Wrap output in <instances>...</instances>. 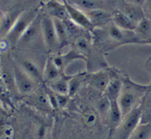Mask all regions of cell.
I'll use <instances>...</instances> for the list:
<instances>
[{
    "label": "cell",
    "mask_w": 151,
    "mask_h": 139,
    "mask_svg": "<svg viewBox=\"0 0 151 139\" xmlns=\"http://www.w3.org/2000/svg\"><path fill=\"white\" fill-rule=\"evenodd\" d=\"M141 108H134L129 113L116 139H129L141 121Z\"/></svg>",
    "instance_id": "cell-1"
},
{
    "label": "cell",
    "mask_w": 151,
    "mask_h": 139,
    "mask_svg": "<svg viewBox=\"0 0 151 139\" xmlns=\"http://www.w3.org/2000/svg\"><path fill=\"white\" fill-rule=\"evenodd\" d=\"M135 100V97L132 93L127 92L122 96L119 105L121 110L122 116L128 115L134 109L133 108L134 105Z\"/></svg>",
    "instance_id": "cell-2"
},
{
    "label": "cell",
    "mask_w": 151,
    "mask_h": 139,
    "mask_svg": "<svg viewBox=\"0 0 151 139\" xmlns=\"http://www.w3.org/2000/svg\"><path fill=\"white\" fill-rule=\"evenodd\" d=\"M129 139H151V124L138 125Z\"/></svg>",
    "instance_id": "cell-3"
},
{
    "label": "cell",
    "mask_w": 151,
    "mask_h": 139,
    "mask_svg": "<svg viewBox=\"0 0 151 139\" xmlns=\"http://www.w3.org/2000/svg\"><path fill=\"white\" fill-rule=\"evenodd\" d=\"M141 110V123L151 124V94L147 96Z\"/></svg>",
    "instance_id": "cell-4"
},
{
    "label": "cell",
    "mask_w": 151,
    "mask_h": 139,
    "mask_svg": "<svg viewBox=\"0 0 151 139\" xmlns=\"http://www.w3.org/2000/svg\"><path fill=\"white\" fill-rule=\"evenodd\" d=\"M125 14L133 22L141 21L143 19V14L141 10L136 7L128 6L125 8Z\"/></svg>",
    "instance_id": "cell-5"
},
{
    "label": "cell",
    "mask_w": 151,
    "mask_h": 139,
    "mask_svg": "<svg viewBox=\"0 0 151 139\" xmlns=\"http://www.w3.org/2000/svg\"><path fill=\"white\" fill-rule=\"evenodd\" d=\"M115 19L118 24L123 27V28L128 29H133L134 28L133 22L130 20L125 14L120 12H116L115 13Z\"/></svg>",
    "instance_id": "cell-6"
},
{
    "label": "cell",
    "mask_w": 151,
    "mask_h": 139,
    "mask_svg": "<svg viewBox=\"0 0 151 139\" xmlns=\"http://www.w3.org/2000/svg\"><path fill=\"white\" fill-rule=\"evenodd\" d=\"M122 113L119 103L116 100L111 102V119L114 124H117L120 122Z\"/></svg>",
    "instance_id": "cell-7"
},
{
    "label": "cell",
    "mask_w": 151,
    "mask_h": 139,
    "mask_svg": "<svg viewBox=\"0 0 151 139\" xmlns=\"http://www.w3.org/2000/svg\"><path fill=\"white\" fill-rule=\"evenodd\" d=\"M44 26H45L46 37L47 42L49 43L50 45H52L53 44L55 41V34H54V31L52 27V24L50 19H45L44 21Z\"/></svg>",
    "instance_id": "cell-8"
},
{
    "label": "cell",
    "mask_w": 151,
    "mask_h": 139,
    "mask_svg": "<svg viewBox=\"0 0 151 139\" xmlns=\"http://www.w3.org/2000/svg\"><path fill=\"white\" fill-rule=\"evenodd\" d=\"M68 11H69V12L70 13L72 17L75 19V20H76V21L78 22L80 24L86 27L90 26L91 24L90 22H89L88 19L83 15H82L81 13H80L75 9H73L70 6H68Z\"/></svg>",
    "instance_id": "cell-9"
},
{
    "label": "cell",
    "mask_w": 151,
    "mask_h": 139,
    "mask_svg": "<svg viewBox=\"0 0 151 139\" xmlns=\"http://www.w3.org/2000/svg\"><path fill=\"white\" fill-rule=\"evenodd\" d=\"M14 136V130L12 126L4 124L1 126L0 129V139H13Z\"/></svg>",
    "instance_id": "cell-10"
},
{
    "label": "cell",
    "mask_w": 151,
    "mask_h": 139,
    "mask_svg": "<svg viewBox=\"0 0 151 139\" xmlns=\"http://www.w3.org/2000/svg\"><path fill=\"white\" fill-rule=\"evenodd\" d=\"M120 89V84L119 81H114L110 85L108 88V96L110 100L112 101L116 100Z\"/></svg>",
    "instance_id": "cell-11"
},
{
    "label": "cell",
    "mask_w": 151,
    "mask_h": 139,
    "mask_svg": "<svg viewBox=\"0 0 151 139\" xmlns=\"http://www.w3.org/2000/svg\"><path fill=\"white\" fill-rule=\"evenodd\" d=\"M90 16L95 22L99 24L106 22L110 18V15L108 13L101 11H93L91 12Z\"/></svg>",
    "instance_id": "cell-12"
},
{
    "label": "cell",
    "mask_w": 151,
    "mask_h": 139,
    "mask_svg": "<svg viewBox=\"0 0 151 139\" xmlns=\"http://www.w3.org/2000/svg\"><path fill=\"white\" fill-rule=\"evenodd\" d=\"M139 30L142 34L146 35H150L151 34V23L149 20L143 19L139 23Z\"/></svg>",
    "instance_id": "cell-13"
},
{
    "label": "cell",
    "mask_w": 151,
    "mask_h": 139,
    "mask_svg": "<svg viewBox=\"0 0 151 139\" xmlns=\"http://www.w3.org/2000/svg\"><path fill=\"white\" fill-rule=\"evenodd\" d=\"M84 121L88 126H93L96 122V116L92 112H87L84 116Z\"/></svg>",
    "instance_id": "cell-14"
},
{
    "label": "cell",
    "mask_w": 151,
    "mask_h": 139,
    "mask_svg": "<svg viewBox=\"0 0 151 139\" xmlns=\"http://www.w3.org/2000/svg\"><path fill=\"white\" fill-rule=\"evenodd\" d=\"M19 86L22 91L25 92H28L30 91L32 89V85L31 83L24 78L20 80Z\"/></svg>",
    "instance_id": "cell-15"
},
{
    "label": "cell",
    "mask_w": 151,
    "mask_h": 139,
    "mask_svg": "<svg viewBox=\"0 0 151 139\" xmlns=\"http://www.w3.org/2000/svg\"><path fill=\"white\" fill-rule=\"evenodd\" d=\"M24 66L30 73H31L33 76H35V77H39L40 75L38 70L32 63L29 62H24Z\"/></svg>",
    "instance_id": "cell-16"
},
{
    "label": "cell",
    "mask_w": 151,
    "mask_h": 139,
    "mask_svg": "<svg viewBox=\"0 0 151 139\" xmlns=\"http://www.w3.org/2000/svg\"><path fill=\"white\" fill-rule=\"evenodd\" d=\"M107 78L105 76H99L95 80L96 85L99 88L103 89L107 85Z\"/></svg>",
    "instance_id": "cell-17"
},
{
    "label": "cell",
    "mask_w": 151,
    "mask_h": 139,
    "mask_svg": "<svg viewBox=\"0 0 151 139\" xmlns=\"http://www.w3.org/2000/svg\"><path fill=\"white\" fill-rule=\"evenodd\" d=\"M55 89L60 93L65 94L67 92V86L65 82H60L55 85Z\"/></svg>",
    "instance_id": "cell-18"
},
{
    "label": "cell",
    "mask_w": 151,
    "mask_h": 139,
    "mask_svg": "<svg viewBox=\"0 0 151 139\" xmlns=\"http://www.w3.org/2000/svg\"><path fill=\"white\" fill-rule=\"evenodd\" d=\"M111 33L112 36L116 39H120L122 37V34L121 32L115 27H112Z\"/></svg>",
    "instance_id": "cell-19"
},
{
    "label": "cell",
    "mask_w": 151,
    "mask_h": 139,
    "mask_svg": "<svg viewBox=\"0 0 151 139\" xmlns=\"http://www.w3.org/2000/svg\"><path fill=\"white\" fill-rule=\"evenodd\" d=\"M56 29L58 32V34L61 38L64 39L65 37V32L63 25L60 24L59 21H56Z\"/></svg>",
    "instance_id": "cell-20"
},
{
    "label": "cell",
    "mask_w": 151,
    "mask_h": 139,
    "mask_svg": "<svg viewBox=\"0 0 151 139\" xmlns=\"http://www.w3.org/2000/svg\"><path fill=\"white\" fill-rule=\"evenodd\" d=\"M79 4L87 8H93L96 6V3L93 1H80Z\"/></svg>",
    "instance_id": "cell-21"
},
{
    "label": "cell",
    "mask_w": 151,
    "mask_h": 139,
    "mask_svg": "<svg viewBox=\"0 0 151 139\" xmlns=\"http://www.w3.org/2000/svg\"><path fill=\"white\" fill-rule=\"evenodd\" d=\"M57 75H58V73L56 71V70L51 67H50L49 71H48V77L50 78H54L56 77Z\"/></svg>",
    "instance_id": "cell-22"
},
{
    "label": "cell",
    "mask_w": 151,
    "mask_h": 139,
    "mask_svg": "<svg viewBox=\"0 0 151 139\" xmlns=\"http://www.w3.org/2000/svg\"><path fill=\"white\" fill-rule=\"evenodd\" d=\"M37 100H38V103L42 104V105H46L47 104V99L46 98V97L43 95H40L37 98Z\"/></svg>",
    "instance_id": "cell-23"
},
{
    "label": "cell",
    "mask_w": 151,
    "mask_h": 139,
    "mask_svg": "<svg viewBox=\"0 0 151 139\" xmlns=\"http://www.w3.org/2000/svg\"><path fill=\"white\" fill-rule=\"evenodd\" d=\"M78 46L82 49H85L87 47V44L84 40H79L78 41Z\"/></svg>",
    "instance_id": "cell-24"
},
{
    "label": "cell",
    "mask_w": 151,
    "mask_h": 139,
    "mask_svg": "<svg viewBox=\"0 0 151 139\" xmlns=\"http://www.w3.org/2000/svg\"><path fill=\"white\" fill-rule=\"evenodd\" d=\"M24 27H25V23H24V22H20V23L19 24V25L17 26L16 31L18 32H20V31H22V30L24 29Z\"/></svg>",
    "instance_id": "cell-25"
},
{
    "label": "cell",
    "mask_w": 151,
    "mask_h": 139,
    "mask_svg": "<svg viewBox=\"0 0 151 139\" xmlns=\"http://www.w3.org/2000/svg\"><path fill=\"white\" fill-rule=\"evenodd\" d=\"M147 8L149 9V11H150V12H151V1H149V3L147 4Z\"/></svg>",
    "instance_id": "cell-26"
}]
</instances>
